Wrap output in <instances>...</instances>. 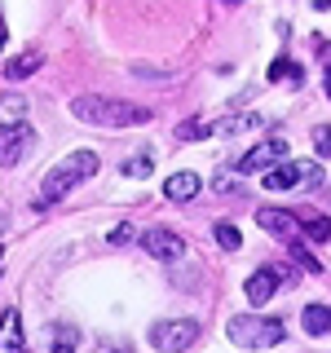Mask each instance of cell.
<instances>
[{
  "label": "cell",
  "mask_w": 331,
  "mask_h": 353,
  "mask_svg": "<svg viewBox=\"0 0 331 353\" xmlns=\"http://www.w3.org/2000/svg\"><path fill=\"white\" fill-rule=\"evenodd\" d=\"M323 181L327 176L314 159H283L274 168H265V176H261L265 190H318Z\"/></svg>",
  "instance_id": "4"
},
{
  "label": "cell",
  "mask_w": 331,
  "mask_h": 353,
  "mask_svg": "<svg viewBox=\"0 0 331 353\" xmlns=\"http://www.w3.org/2000/svg\"><path fill=\"white\" fill-rule=\"evenodd\" d=\"M132 239V225H115L110 230V243H128Z\"/></svg>",
  "instance_id": "24"
},
{
  "label": "cell",
  "mask_w": 331,
  "mask_h": 353,
  "mask_svg": "<svg viewBox=\"0 0 331 353\" xmlns=\"http://www.w3.org/2000/svg\"><path fill=\"white\" fill-rule=\"evenodd\" d=\"M283 159H287V137H265L261 146H252L239 159V172H265V168H274V163H283Z\"/></svg>",
  "instance_id": "9"
},
{
  "label": "cell",
  "mask_w": 331,
  "mask_h": 353,
  "mask_svg": "<svg viewBox=\"0 0 331 353\" xmlns=\"http://www.w3.org/2000/svg\"><path fill=\"white\" fill-rule=\"evenodd\" d=\"M296 221H301V239H314V243H327L331 239V221L318 216L314 208H296Z\"/></svg>",
  "instance_id": "14"
},
{
  "label": "cell",
  "mask_w": 331,
  "mask_h": 353,
  "mask_svg": "<svg viewBox=\"0 0 331 353\" xmlns=\"http://www.w3.org/2000/svg\"><path fill=\"white\" fill-rule=\"evenodd\" d=\"M71 115H75V119H84V124H97V128H137V124H150L154 110H150V106L119 102V97L80 93V97L71 102Z\"/></svg>",
  "instance_id": "1"
},
{
  "label": "cell",
  "mask_w": 331,
  "mask_h": 353,
  "mask_svg": "<svg viewBox=\"0 0 331 353\" xmlns=\"http://www.w3.org/2000/svg\"><path fill=\"white\" fill-rule=\"evenodd\" d=\"M53 353H80V327H71V323L53 327Z\"/></svg>",
  "instance_id": "17"
},
{
  "label": "cell",
  "mask_w": 331,
  "mask_h": 353,
  "mask_svg": "<svg viewBox=\"0 0 331 353\" xmlns=\"http://www.w3.org/2000/svg\"><path fill=\"white\" fill-rule=\"evenodd\" d=\"M287 252H292V256H296V265H301L305 274H323V261H318L314 252L305 248V239H292V243H287Z\"/></svg>",
  "instance_id": "18"
},
{
  "label": "cell",
  "mask_w": 331,
  "mask_h": 353,
  "mask_svg": "<svg viewBox=\"0 0 331 353\" xmlns=\"http://www.w3.org/2000/svg\"><path fill=\"white\" fill-rule=\"evenodd\" d=\"M283 274H287V270H279V265H261V270L252 274L248 283H243V292H248V301H252V305H265V301H270L274 292H279Z\"/></svg>",
  "instance_id": "11"
},
{
  "label": "cell",
  "mask_w": 331,
  "mask_h": 353,
  "mask_svg": "<svg viewBox=\"0 0 331 353\" xmlns=\"http://www.w3.org/2000/svg\"><path fill=\"white\" fill-rule=\"evenodd\" d=\"M199 340V323L194 318H159L150 327V349L154 353H185Z\"/></svg>",
  "instance_id": "5"
},
{
  "label": "cell",
  "mask_w": 331,
  "mask_h": 353,
  "mask_svg": "<svg viewBox=\"0 0 331 353\" xmlns=\"http://www.w3.org/2000/svg\"><path fill=\"white\" fill-rule=\"evenodd\" d=\"M0 106H5V119H14V124H18V115H22V110H27V102H22V97H5Z\"/></svg>",
  "instance_id": "23"
},
{
  "label": "cell",
  "mask_w": 331,
  "mask_h": 353,
  "mask_svg": "<svg viewBox=\"0 0 331 353\" xmlns=\"http://www.w3.org/2000/svg\"><path fill=\"white\" fill-rule=\"evenodd\" d=\"M137 243H141V252H150L154 261H177V256H185V239L172 234V230H163V225L141 230Z\"/></svg>",
  "instance_id": "8"
},
{
  "label": "cell",
  "mask_w": 331,
  "mask_h": 353,
  "mask_svg": "<svg viewBox=\"0 0 331 353\" xmlns=\"http://www.w3.org/2000/svg\"><path fill=\"white\" fill-rule=\"evenodd\" d=\"M301 327L309 331V336H327L331 331V305H305Z\"/></svg>",
  "instance_id": "16"
},
{
  "label": "cell",
  "mask_w": 331,
  "mask_h": 353,
  "mask_svg": "<svg viewBox=\"0 0 331 353\" xmlns=\"http://www.w3.org/2000/svg\"><path fill=\"white\" fill-rule=\"evenodd\" d=\"M203 190V181H199V172H190V168H181V172H172L168 181H163V194L172 199V203H190V199Z\"/></svg>",
  "instance_id": "12"
},
{
  "label": "cell",
  "mask_w": 331,
  "mask_h": 353,
  "mask_svg": "<svg viewBox=\"0 0 331 353\" xmlns=\"http://www.w3.org/2000/svg\"><path fill=\"white\" fill-rule=\"evenodd\" d=\"M257 225L270 230V234L283 239V243L301 239V221H296V212H287V208H257Z\"/></svg>",
  "instance_id": "10"
},
{
  "label": "cell",
  "mask_w": 331,
  "mask_h": 353,
  "mask_svg": "<svg viewBox=\"0 0 331 353\" xmlns=\"http://www.w3.org/2000/svg\"><path fill=\"white\" fill-rule=\"evenodd\" d=\"M150 168H154V154L141 150V154H132V159H128L119 172H124V176H150Z\"/></svg>",
  "instance_id": "19"
},
{
  "label": "cell",
  "mask_w": 331,
  "mask_h": 353,
  "mask_svg": "<svg viewBox=\"0 0 331 353\" xmlns=\"http://www.w3.org/2000/svg\"><path fill=\"white\" fill-rule=\"evenodd\" d=\"M0 353H27V345H22V318H18V309H5V314H0Z\"/></svg>",
  "instance_id": "13"
},
{
  "label": "cell",
  "mask_w": 331,
  "mask_h": 353,
  "mask_svg": "<svg viewBox=\"0 0 331 353\" xmlns=\"http://www.w3.org/2000/svg\"><path fill=\"white\" fill-rule=\"evenodd\" d=\"M0 49H5V27H0Z\"/></svg>",
  "instance_id": "26"
},
{
  "label": "cell",
  "mask_w": 331,
  "mask_h": 353,
  "mask_svg": "<svg viewBox=\"0 0 331 353\" xmlns=\"http://www.w3.org/2000/svg\"><path fill=\"white\" fill-rule=\"evenodd\" d=\"M283 336H287V327L279 323V318H257V314H239V318H230V340H234L239 349H274V345H283Z\"/></svg>",
  "instance_id": "3"
},
{
  "label": "cell",
  "mask_w": 331,
  "mask_h": 353,
  "mask_svg": "<svg viewBox=\"0 0 331 353\" xmlns=\"http://www.w3.org/2000/svg\"><path fill=\"white\" fill-rule=\"evenodd\" d=\"M40 66H44V53L40 49H27V53H18V58H9L5 80H27V75H36Z\"/></svg>",
  "instance_id": "15"
},
{
  "label": "cell",
  "mask_w": 331,
  "mask_h": 353,
  "mask_svg": "<svg viewBox=\"0 0 331 353\" xmlns=\"http://www.w3.org/2000/svg\"><path fill=\"white\" fill-rule=\"evenodd\" d=\"M261 128V115H230V119H190V124L177 128L181 141H199V137H239V132H257Z\"/></svg>",
  "instance_id": "6"
},
{
  "label": "cell",
  "mask_w": 331,
  "mask_h": 353,
  "mask_svg": "<svg viewBox=\"0 0 331 353\" xmlns=\"http://www.w3.org/2000/svg\"><path fill=\"white\" fill-rule=\"evenodd\" d=\"M270 80H274V84H279V80H292V84H301V66H296V62H287V58H279V62L270 66Z\"/></svg>",
  "instance_id": "20"
},
{
  "label": "cell",
  "mask_w": 331,
  "mask_h": 353,
  "mask_svg": "<svg viewBox=\"0 0 331 353\" xmlns=\"http://www.w3.org/2000/svg\"><path fill=\"white\" fill-rule=\"evenodd\" d=\"M323 88H327V97H331V66L323 71Z\"/></svg>",
  "instance_id": "25"
},
{
  "label": "cell",
  "mask_w": 331,
  "mask_h": 353,
  "mask_svg": "<svg viewBox=\"0 0 331 353\" xmlns=\"http://www.w3.org/2000/svg\"><path fill=\"white\" fill-rule=\"evenodd\" d=\"M93 172H97V154L93 150H71L62 163H53V168L44 172V181H40V208L58 203L66 190H75V185L88 181Z\"/></svg>",
  "instance_id": "2"
},
{
  "label": "cell",
  "mask_w": 331,
  "mask_h": 353,
  "mask_svg": "<svg viewBox=\"0 0 331 353\" xmlns=\"http://www.w3.org/2000/svg\"><path fill=\"white\" fill-rule=\"evenodd\" d=\"M314 146H318V154H331V128L327 124L314 128Z\"/></svg>",
  "instance_id": "22"
},
{
  "label": "cell",
  "mask_w": 331,
  "mask_h": 353,
  "mask_svg": "<svg viewBox=\"0 0 331 353\" xmlns=\"http://www.w3.org/2000/svg\"><path fill=\"white\" fill-rule=\"evenodd\" d=\"M212 234H217V243H221V248H225V252H239V230L234 225H230V221H217V230H212Z\"/></svg>",
  "instance_id": "21"
},
{
  "label": "cell",
  "mask_w": 331,
  "mask_h": 353,
  "mask_svg": "<svg viewBox=\"0 0 331 353\" xmlns=\"http://www.w3.org/2000/svg\"><path fill=\"white\" fill-rule=\"evenodd\" d=\"M36 146V128L31 124H0V168H14L22 163V154Z\"/></svg>",
  "instance_id": "7"
}]
</instances>
